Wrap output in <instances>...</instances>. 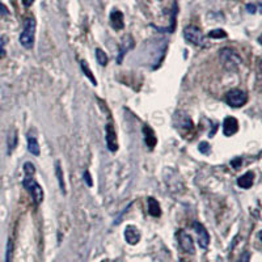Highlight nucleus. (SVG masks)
<instances>
[{
  "mask_svg": "<svg viewBox=\"0 0 262 262\" xmlns=\"http://www.w3.org/2000/svg\"><path fill=\"white\" fill-rule=\"evenodd\" d=\"M219 58L223 66L226 67L227 70H237L241 63V58L239 54L236 53L233 49L230 47H224L219 51Z\"/></svg>",
  "mask_w": 262,
  "mask_h": 262,
  "instance_id": "2",
  "label": "nucleus"
},
{
  "mask_svg": "<svg viewBox=\"0 0 262 262\" xmlns=\"http://www.w3.org/2000/svg\"><path fill=\"white\" fill-rule=\"evenodd\" d=\"M21 1H22V4H24V7H27V8L31 7L33 3H34V0H21Z\"/></svg>",
  "mask_w": 262,
  "mask_h": 262,
  "instance_id": "31",
  "label": "nucleus"
},
{
  "mask_svg": "<svg viewBox=\"0 0 262 262\" xmlns=\"http://www.w3.org/2000/svg\"><path fill=\"white\" fill-rule=\"evenodd\" d=\"M4 45H5V37H1V38H0V58H3L5 55Z\"/></svg>",
  "mask_w": 262,
  "mask_h": 262,
  "instance_id": "26",
  "label": "nucleus"
},
{
  "mask_svg": "<svg viewBox=\"0 0 262 262\" xmlns=\"http://www.w3.org/2000/svg\"><path fill=\"white\" fill-rule=\"evenodd\" d=\"M96 59H97L98 64L102 67L107 66L108 61H109V59H108L107 53H105V51L101 49H96Z\"/></svg>",
  "mask_w": 262,
  "mask_h": 262,
  "instance_id": "20",
  "label": "nucleus"
},
{
  "mask_svg": "<svg viewBox=\"0 0 262 262\" xmlns=\"http://www.w3.org/2000/svg\"><path fill=\"white\" fill-rule=\"evenodd\" d=\"M147 206H148V213L151 216H155V218H159L161 215V207L159 202L155 200V198H152L150 197L148 200H147Z\"/></svg>",
  "mask_w": 262,
  "mask_h": 262,
  "instance_id": "13",
  "label": "nucleus"
},
{
  "mask_svg": "<svg viewBox=\"0 0 262 262\" xmlns=\"http://www.w3.org/2000/svg\"><path fill=\"white\" fill-rule=\"evenodd\" d=\"M184 37L187 42L196 45V46H207L203 33L196 25H187L184 28Z\"/></svg>",
  "mask_w": 262,
  "mask_h": 262,
  "instance_id": "3",
  "label": "nucleus"
},
{
  "mask_svg": "<svg viewBox=\"0 0 262 262\" xmlns=\"http://www.w3.org/2000/svg\"><path fill=\"white\" fill-rule=\"evenodd\" d=\"M239 130V122L235 117H227L223 122V133L226 137H232L235 135Z\"/></svg>",
  "mask_w": 262,
  "mask_h": 262,
  "instance_id": "9",
  "label": "nucleus"
},
{
  "mask_svg": "<svg viewBox=\"0 0 262 262\" xmlns=\"http://www.w3.org/2000/svg\"><path fill=\"white\" fill-rule=\"evenodd\" d=\"M110 25L113 29L121 31L124 28V18L123 14L118 9H113L110 14Z\"/></svg>",
  "mask_w": 262,
  "mask_h": 262,
  "instance_id": "11",
  "label": "nucleus"
},
{
  "mask_svg": "<svg viewBox=\"0 0 262 262\" xmlns=\"http://www.w3.org/2000/svg\"><path fill=\"white\" fill-rule=\"evenodd\" d=\"M80 66H81V71L84 72V75L88 77L89 81H91V83H92L93 85H97V80H96V77H94L93 74H92V71H91L88 63L85 62V61H81Z\"/></svg>",
  "mask_w": 262,
  "mask_h": 262,
  "instance_id": "18",
  "label": "nucleus"
},
{
  "mask_svg": "<svg viewBox=\"0 0 262 262\" xmlns=\"http://www.w3.org/2000/svg\"><path fill=\"white\" fill-rule=\"evenodd\" d=\"M134 45H135V42H134L133 37L130 36V34L123 37V40H122V42H121V45H120V57H118V63L122 62V58L124 57V54L127 53L129 50L133 49Z\"/></svg>",
  "mask_w": 262,
  "mask_h": 262,
  "instance_id": "12",
  "label": "nucleus"
},
{
  "mask_svg": "<svg viewBox=\"0 0 262 262\" xmlns=\"http://www.w3.org/2000/svg\"><path fill=\"white\" fill-rule=\"evenodd\" d=\"M209 150H210V144L206 142H202L200 144V151L202 152V154H204V155H207L209 154Z\"/></svg>",
  "mask_w": 262,
  "mask_h": 262,
  "instance_id": "25",
  "label": "nucleus"
},
{
  "mask_svg": "<svg viewBox=\"0 0 262 262\" xmlns=\"http://www.w3.org/2000/svg\"><path fill=\"white\" fill-rule=\"evenodd\" d=\"M247 9H248L249 14H254V12H256V5H254V4H248V5H247Z\"/></svg>",
  "mask_w": 262,
  "mask_h": 262,
  "instance_id": "32",
  "label": "nucleus"
},
{
  "mask_svg": "<svg viewBox=\"0 0 262 262\" xmlns=\"http://www.w3.org/2000/svg\"><path fill=\"white\" fill-rule=\"evenodd\" d=\"M84 180L88 186H92V178H91V174H89L88 170H85L84 172Z\"/></svg>",
  "mask_w": 262,
  "mask_h": 262,
  "instance_id": "28",
  "label": "nucleus"
},
{
  "mask_svg": "<svg viewBox=\"0 0 262 262\" xmlns=\"http://www.w3.org/2000/svg\"><path fill=\"white\" fill-rule=\"evenodd\" d=\"M207 36L210 38H215V40H220V38H227V31H223V29H214V31H210Z\"/></svg>",
  "mask_w": 262,
  "mask_h": 262,
  "instance_id": "23",
  "label": "nucleus"
},
{
  "mask_svg": "<svg viewBox=\"0 0 262 262\" xmlns=\"http://www.w3.org/2000/svg\"><path fill=\"white\" fill-rule=\"evenodd\" d=\"M253 180H254L253 172H247V173L243 174V176L237 180V185H239L241 189H250L252 185H253Z\"/></svg>",
  "mask_w": 262,
  "mask_h": 262,
  "instance_id": "14",
  "label": "nucleus"
},
{
  "mask_svg": "<svg viewBox=\"0 0 262 262\" xmlns=\"http://www.w3.org/2000/svg\"><path fill=\"white\" fill-rule=\"evenodd\" d=\"M239 262H250V253L249 252H244L239 258Z\"/></svg>",
  "mask_w": 262,
  "mask_h": 262,
  "instance_id": "27",
  "label": "nucleus"
},
{
  "mask_svg": "<svg viewBox=\"0 0 262 262\" xmlns=\"http://www.w3.org/2000/svg\"><path fill=\"white\" fill-rule=\"evenodd\" d=\"M184 118H178V129L184 130H191L193 129V122H191L190 117L186 114H182Z\"/></svg>",
  "mask_w": 262,
  "mask_h": 262,
  "instance_id": "19",
  "label": "nucleus"
},
{
  "mask_svg": "<svg viewBox=\"0 0 262 262\" xmlns=\"http://www.w3.org/2000/svg\"><path fill=\"white\" fill-rule=\"evenodd\" d=\"M28 151L31 152V155L40 156V144H38V140H37L36 137L31 135V134H28Z\"/></svg>",
  "mask_w": 262,
  "mask_h": 262,
  "instance_id": "16",
  "label": "nucleus"
},
{
  "mask_svg": "<svg viewBox=\"0 0 262 262\" xmlns=\"http://www.w3.org/2000/svg\"><path fill=\"white\" fill-rule=\"evenodd\" d=\"M5 262H14V241L9 239L5 250Z\"/></svg>",
  "mask_w": 262,
  "mask_h": 262,
  "instance_id": "22",
  "label": "nucleus"
},
{
  "mask_svg": "<svg viewBox=\"0 0 262 262\" xmlns=\"http://www.w3.org/2000/svg\"><path fill=\"white\" fill-rule=\"evenodd\" d=\"M193 228L194 231L197 232V236H198V244L202 249H207L210 244V235L207 230L204 228V226L200 222H194L193 224Z\"/></svg>",
  "mask_w": 262,
  "mask_h": 262,
  "instance_id": "7",
  "label": "nucleus"
},
{
  "mask_svg": "<svg viewBox=\"0 0 262 262\" xmlns=\"http://www.w3.org/2000/svg\"><path fill=\"white\" fill-rule=\"evenodd\" d=\"M17 144V133L16 130H12L8 135V150L9 152H12L15 150V147Z\"/></svg>",
  "mask_w": 262,
  "mask_h": 262,
  "instance_id": "21",
  "label": "nucleus"
},
{
  "mask_svg": "<svg viewBox=\"0 0 262 262\" xmlns=\"http://www.w3.org/2000/svg\"><path fill=\"white\" fill-rule=\"evenodd\" d=\"M143 134H144V140H146V144L150 148H154L156 146V143H157V138H156L155 133H154V130L150 127V126H144L143 127Z\"/></svg>",
  "mask_w": 262,
  "mask_h": 262,
  "instance_id": "15",
  "label": "nucleus"
},
{
  "mask_svg": "<svg viewBox=\"0 0 262 262\" xmlns=\"http://www.w3.org/2000/svg\"><path fill=\"white\" fill-rule=\"evenodd\" d=\"M178 262H184V261H182V260H181V261H178Z\"/></svg>",
  "mask_w": 262,
  "mask_h": 262,
  "instance_id": "33",
  "label": "nucleus"
},
{
  "mask_svg": "<svg viewBox=\"0 0 262 262\" xmlns=\"http://www.w3.org/2000/svg\"><path fill=\"white\" fill-rule=\"evenodd\" d=\"M36 20L34 17H28L24 22V31L20 34V44L25 49H31L34 45V37H36Z\"/></svg>",
  "mask_w": 262,
  "mask_h": 262,
  "instance_id": "1",
  "label": "nucleus"
},
{
  "mask_svg": "<svg viewBox=\"0 0 262 262\" xmlns=\"http://www.w3.org/2000/svg\"><path fill=\"white\" fill-rule=\"evenodd\" d=\"M8 14H9L8 8H7L3 3H0V15H8Z\"/></svg>",
  "mask_w": 262,
  "mask_h": 262,
  "instance_id": "30",
  "label": "nucleus"
},
{
  "mask_svg": "<svg viewBox=\"0 0 262 262\" xmlns=\"http://www.w3.org/2000/svg\"><path fill=\"white\" fill-rule=\"evenodd\" d=\"M22 185L29 191V194H31V198L34 200L37 204L42 203V200H44V189L34 180V177H25L24 181H22Z\"/></svg>",
  "mask_w": 262,
  "mask_h": 262,
  "instance_id": "5",
  "label": "nucleus"
},
{
  "mask_svg": "<svg viewBox=\"0 0 262 262\" xmlns=\"http://www.w3.org/2000/svg\"><path fill=\"white\" fill-rule=\"evenodd\" d=\"M241 164H243V160L239 159V157H237V159H233V160L231 161V165L233 167V168H239Z\"/></svg>",
  "mask_w": 262,
  "mask_h": 262,
  "instance_id": "29",
  "label": "nucleus"
},
{
  "mask_svg": "<svg viewBox=\"0 0 262 262\" xmlns=\"http://www.w3.org/2000/svg\"><path fill=\"white\" fill-rule=\"evenodd\" d=\"M226 102L227 105L237 109V108L244 107L245 104L248 102V94L241 89H231L226 93Z\"/></svg>",
  "mask_w": 262,
  "mask_h": 262,
  "instance_id": "4",
  "label": "nucleus"
},
{
  "mask_svg": "<svg viewBox=\"0 0 262 262\" xmlns=\"http://www.w3.org/2000/svg\"><path fill=\"white\" fill-rule=\"evenodd\" d=\"M177 239L178 244H180V248L187 254H194L196 253V248H194V241L191 239V236L189 233L184 231V230H180L177 232Z\"/></svg>",
  "mask_w": 262,
  "mask_h": 262,
  "instance_id": "6",
  "label": "nucleus"
},
{
  "mask_svg": "<svg viewBox=\"0 0 262 262\" xmlns=\"http://www.w3.org/2000/svg\"><path fill=\"white\" fill-rule=\"evenodd\" d=\"M24 172L27 174V177H33L34 173H36V167L31 163H25L24 164Z\"/></svg>",
  "mask_w": 262,
  "mask_h": 262,
  "instance_id": "24",
  "label": "nucleus"
},
{
  "mask_svg": "<svg viewBox=\"0 0 262 262\" xmlns=\"http://www.w3.org/2000/svg\"><path fill=\"white\" fill-rule=\"evenodd\" d=\"M105 131H107L108 150L110 152H116L118 150V144H117V134L113 123H108Z\"/></svg>",
  "mask_w": 262,
  "mask_h": 262,
  "instance_id": "8",
  "label": "nucleus"
},
{
  "mask_svg": "<svg viewBox=\"0 0 262 262\" xmlns=\"http://www.w3.org/2000/svg\"><path fill=\"white\" fill-rule=\"evenodd\" d=\"M55 173H57V178H58L61 190H62L63 194H66V185H64V178H63V170H62V168H61L59 161L55 163Z\"/></svg>",
  "mask_w": 262,
  "mask_h": 262,
  "instance_id": "17",
  "label": "nucleus"
},
{
  "mask_svg": "<svg viewBox=\"0 0 262 262\" xmlns=\"http://www.w3.org/2000/svg\"><path fill=\"white\" fill-rule=\"evenodd\" d=\"M124 240L130 245H137L140 241V231L135 226H127L124 230Z\"/></svg>",
  "mask_w": 262,
  "mask_h": 262,
  "instance_id": "10",
  "label": "nucleus"
}]
</instances>
